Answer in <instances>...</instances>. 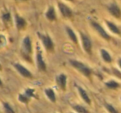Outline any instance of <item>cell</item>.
I'll list each match as a JSON object with an SVG mask.
<instances>
[{
    "label": "cell",
    "mask_w": 121,
    "mask_h": 113,
    "mask_svg": "<svg viewBox=\"0 0 121 113\" xmlns=\"http://www.w3.org/2000/svg\"><path fill=\"white\" fill-rule=\"evenodd\" d=\"M70 63L74 68H76V70L80 72L81 73H82L85 77H91V74H92V71L88 66H86L85 63H81L77 60H70Z\"/></svg>",
    "instance_id": "6da1fadb"
},
{
    "label": "cell",
    "mask_w": 121,
    "mask_h": 113,
    "mask_svg": "<svg viewBox=\"0 0 121 113\" xmlns=\"http://www.w3.org/2000/svg\"><path fill=\"white\" fill-rule=\"evenodd\" d=\"M22 52L23 57L27 60H30L31 55L32 52V41L31 38L27 36L23 38L22 43Z\"/></svg>",
    "instance_id": "7a4b0ae2"
},
{
    "label": "cell",
    "mask_w": 121,
    "mask_h": 113,
    "mask_svg": "<svg viewBox=\"0 0 121 113\" xmlns=\"http://www.w3.org/2000/svg\"><path fill=\"white\" fill-rule=\"evenodd\" d=\"M38 37L39 38L42 40V44H43L45 49L47 52H53L54 50V43L52 39L51 38V37L47 34H43L38 32Z\"/></svg>",
    "instance_id": "3957f363"
},
{
    "label": "cell",
    "mask_w": 121,
    "mask_h": 113,
    "mask_svg": "<svg viewBox=\"0 0 121 113\" xmlns=\"http://www.w3.org/2000/svg\"><path fill=\"white\" fill-rule=\"evenodd\" d=\"M37 65L39 71L45 72L47 70V65H46V63L43 59L42 52L41 51L39 46H37Z\"/></svg>",
    "instance_id": "277c9868"
},
{
    "label": "cell",
    "mask_w": 121,
    "mask_h": 113,
    "mask_svg": "<svg viewBox=\"0 0 121 113\" xmlns=\"http://www.w3.org/2000/svg\"><path fill=\"white\" fill-rule=\"evenodd\" d=\"M91 26L94 27V29H95L96 32L99 33V35L101 36L104 39H105V40H107V41L110 40V36L107 33V32L104 30V27L99 23H98L97 22H95V21H92V22H91Z\"/></svg>",
    "instance_id": "5b68a950"
},
{
    "label": "cell",
    "mask_w": 121,
    "mask_h": 113,
    "mask_svg": "<svg viewBox=\"0 0 121 113\" xmlns=\"http://www.w3.org/2000/svg\"><path fill=\"white\" fill-rule=\"evenodd\" d=\"M81 38L82 41V46L84 50L86 51V53L91 54V49H92V42L88 36H86L85 33L81 32Z\"/></svg>",
    "instance_id": "8992f818"
},
{
    "label": "cell",
    "mask_w": 121,
    "mask_h": 113,
    "mask_svg": "<svg viewBox=\"0 0 121 113\" xmlns=\"http://www.w3.org/2000/svg\"><path fill=\"white\" fill-rule=\"evenodd\" d=\"M13 67L15 69L19 72V74L22 75V77L26 78H32V74L27 68H26L23 65L20 64V63H14Z\"/></svg>",
    "instance_id": "52a82bcc"
},
{
    "label": "cell",
    "mask_w": 121,
    "mask_h": 113,
    "mask_svg": "<svg viewBox=\"0 0 121 113\" xmlns=\"http://www.w3.org/2000/svg\"><path fill=\"white\" fill-rule=\"evenodd\" d=\"M57 4H58L59 10H60V14H62L63 17L67 18H70L71 17H72L73 13H72V11H71V9H70L67 5H66L65 4L60 3V2H59Z\"/></svg>",
    "instance_id": "ba28073f"
},
{
    "label": "cell",
    "mask_w": 121,
    "mask_h": 113,
    "mask_svg": "<svg viewBox=\"0 0 121 113\" xmlns=\"http://www.w3.org/2000/svg\"><path fill=\"white\" fill-rule=\"evenodd\" d=\"M108 10H109V14L112 16L117 18H120V15H121L120 9H119V7L115 3H112V4H109V5L108 6Z\"/></svg>",
    "instance_id": "9c48e42d"
},
{
    "label": "cell",
    "mask_w": 121,
    "mask_h": 113,
    "mask_svg": "<svg viewBox=\"0 0 121 113\" xmlns=\"http://www.w3.org/2000/svg\"><path fill=\"white\" fill-rule=\"evenodd\" d=\"M56 81L58 84L59 87L61 90L65 91L66 88V82H67V77L64 73H60L56 77Z\"/></svg>",
    "instance_id": "30bf717a"
},
{
    "label": "cell",
    "mask_w": 121,
    "mask_h": 113,
    "mask_svg": "<svg viewBox=\"0 0 121 113\" xmlns=\"http://www.w3.org/2000/svg\"><path fill=\"white\" fill-rule=\"evenodd\" d=\"M15 22H16V27H17V30H22L26 27L27 26V22L23 18L20 17L18 14H15Z\"/></svg>",
    "instance_id": "8fae6325"
},
{
    "label": "cell",
    "mask_w": 121,
    "mask_h": 113,
    "mask_svg": "<svg viewBox=\"0 0 121 113\" xmlns=\"http://www.w3.org/2000/svg\"><path fill=\"white\" fill-rule=\"evenodd\" d=\"M77 89H78V91H79L80 96H81V98L83 99V101H84L86 103H87L88 105L91 104V98H90V96H88V94H87V92H86V90H85L84 88L81 87V86H77Z\"/></svg>",
    "instance_id": "7c38bea8"
},
{
    "label": "cell",
    "mask_w": 121,
    "mask_h": 113,
    "mask_svg": "<svg viewBox=\"0 0 121 113\" xmlns=\"http://www.w3.org/2000/svg\"><path fill=\"white\" fill-rule=\"evenodd\" d=\"M46 18L49 21H56V14L55 9L52 6L48 8V9L46 12Z\"/></svg>",
    "instance_id": "4fadbf2b"
},
{
    "label": "cell",
    "mask_w": 121,
    "mask_h": 113,
    "mask_svg": "<svg viewBox=\"0 0 121 113\" xmlns=\"http://www.w3.org/2000/svg\"><path fill=\"white\" fill-rule=\"evenodd\" d=\"M105 23L107 25V27H109V29L114 34H117V35H119L120 34V30L119 28L118 27V26L116 24H114V23H111L109 21H105Z\"/></svg>",
    "instance_id": "5bb4252c"
},
{
    "label": "cell",
    "mask_w": 121,
    "mask_h": 113,
    "mask_svg": "<svg viewBox=\"0 0 121 113\" xmlns=\"http://www.w3.org/2000/svg\"><path fill=\"white\" fill-rule=\"evenodd\" d=\"M45 94H46V96H47V97L52 102H56V97L55 91H53V89H52V88H46Z\"/></svg>",
    "instance_id": "9a60e30c"
},
{
    "label": "cell",
    "mask_w": 121,
    "mask_h": 113,
    "mask_svg": "<svg viewBox=\"0 0 121 113\" xmlns=\"http://www.w3.org/2000/svg\"><path fill=\"white\" fill-rule=\"evenodd\" d=\"M66 32H67L69 37L71 38V40L74 43L77 44L78 43V38H77V36H76V34L75 33L74 31H73L70 27H66Z\"/></svg>",
    "instance_id": "2e32d148"
},
{
    "label": "cell",
    "mask_w": 121,
    "mask_h": 113,
    "mask_svg": "<svg viewBox=\"0 0 121 113\" xmlns=\"http://www.w3.org/2000/svg\"><path fill=\"white\" fill-rule=\"evenodd\" d=\"M100 54H101V57H102L103 60H104L105 63H110L111 62H112V58H111L110 54H109V52L106 51L105 49H101Z\"/></svg>",
    "instance_id": "e0dca14e"
},
{
    "label": "cell",
    "mask_w": 121,
    "mask_h": 113,
    "mask_svg": "<svg viewBox=\"0 0 121 113\" xmlns=\"http://www.w3.org/2000/svg\"><path fill=\"white\" fill-rule=\"evenodd\" d=\"M105 86L109 89H117V88L119 87L120 85H119V82H117L114 80H110V81L105 82Z\"/></svg>",
    "instance_id": "ac0fdd59"
},
{
    "label": "cell",
    "mask_w": 121,
    "mask_h": 113,
    "mask_svg": "<svg viewBox=\"0 0 121 113\" xmlns=\"http://www.w3.org/2000/svg\"><path fill=\"white\" fill-rule=\"evenodd\" d=\"M72 108H73V110H75L77 113H89V111H88L84 106H81V105H73Z\"/></svg>",
    "instance_id": "d6986e66"
},
{
    "label": "cell",
    "mask_w": 121,
    "mask_h": 113,
    "mask_svg": "<svg viewBox=\"0 0 121 113\" xmlns=\"http://www.w3.org/2000/svg\"><path fill=\"white\" fill-rule=\"evenodd\" d=\"M26 96L27 98H32V97H35V90L32 89V88H27L25 90V93H24Z\"/></svg>",
    "instance_id": "ffe728a7"
},
{
    "label": "cell",
    "mask_w": 121,
    "mask_h": 113,
    "mask_svg": "<svg viewBox=\"0 0 121 113\" xmlns=\"http://www.w3.org/2000/svg\"><path fill=\"white\" fill-rule=\"evenodd\" d=\"M104 107L106 108V110H107L109 113H119V111H117V109L114 108L111 104H108V103H106V104L104 105Z\"/></svg>",
    "instance_id": "44dd1931"
},
{
    "label": "cell",
    "mask_w": 121,
    "mask_h": 113,
    "mask_svg": "<svg viewBox=\"0 0 121 113\" xmlns=\"http://www.w3.org/2000/svg\"><path fill=\"white\" fill-rule=\"evenodd\" d=\"M4 110H5L6 113H15L14 110L12 108V106L7 102H4Z\"/></svg>",
    "instance_id": "7402d4cb"
},
{
    "label": "cell",
    "mask_w": 121,
    "mask_h": 113,
    "mask_svg": "<svg viewBox=\"0 0 121 113\" xmlns=\"http://www.w3.org/2000/svg\"><path fill=\"white\" fill-rule=\"evenodd\" d=\"M2 18H3V20H4L5 23L9 22V21H10V19H11V14H10V13L7 12V13H4V14H3Z\"/></svg>",
    "instance_id": "603a6c76"
},
{
    "label": "cell",
    "mask_w": 121,
    "mask_h": 113,
    "mask_svg": "<svg viewBox=\"0 0 121 113\" xmlns=\"http://www.w3.org/2000/svg\"><path fill=\"white\" fill-rule=\"evenodd\" d=\"M18 100L19 101H21L22 103H27L29 101V98H27L24 94H20L18 96Z\"/></svg>",
    "instance_id": "cb8c5ba5"
},
{
    "label": "cell",
    "mask_w": 121,
    "mask_h": 113,
    "mask_svg": "<svg viewBox=\"0 0 121 113\" xmlns=\"http://www.w3.org/2000/svg\"><path fill=\"white\" fill-rule=\"evenodd\" d=\"M6 43V38L4 35H0V47Z\"/></svg>",
    "instance_id": "d4e9b609"
},
{
    "label": "cell",
    "mask_w": 121,
    "mask_h": 113,
    "mask_svg": "<svg viewBox=\"0 0 121 113\" xmlns=\"http://www.w3.org/2000/svg\"><path fill=\"white\" fill-rule=\"evenodd\" d=\"M3 86V81H2V80L0 79V87H2Z\"/></svg>",
    "instance_id": "484cf974"
},
{
    "label": "cell",
    "mask_w": 121,
    "mask_h": 113,
    "mask_svg": "<svg viewBox=\"0 0 121 113\" xmlns=\"http://www.w3.org/2000/svg\"><path fill=\"white\" fill-rule=\"evenodd\" d=\"M67 1H70V2H74V0H67Z\"/></svg>",
    "instance_id": "4316f807"
},
{
    "label": "cell",
    "mask_w": 121,
    "mask_h": 113,
    "mask_svg": "<svg viewBox=\"0 0 121 113\" xmlns=\"http://www.w3.org/2000/svg\"><path fill=\"white\" fill-rule=\"evenodd\" d=\"M0 70H2V66H1V64H0Z\"/></svg>",
    "instance_id": "83f0119b"
},
{
    "label": "cell",
    "mask_w": 121,
    "mask_h": 113,
    "mask_svg": "<svg viewBox=\"0 0 121 113\" xmlns=\"http://www.w3.org/2000/svg\"><path fill=\"white\" fill-rule=\"evenodd\" d=\"M21 1H26V0H21Z\"/></svg>",
    "instance_id": "f1b7e54d"
}]
</instances>
